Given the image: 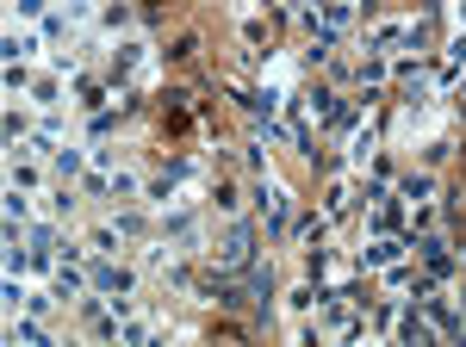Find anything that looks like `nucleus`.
Segmentation results:
<instances>
[{
  "label": "nucleus",
  "mask_w": 466,
  "mask_h": 347,
  "mask_svg": "<svg viewBox=\"0 0 466 347\" xmlns=\"http://www.w3.org/2000/svg\"><path fill=\"white\" fill-rule=\"evenodd\" d=\"M367 50H380V56H398V50H430V19H380V25H367Z\"/></svg>",
  "instance_id": "obj_1"
},
{
  "label": "nucleus",
  "mask_w": 466,
  "mask_h": 347,
  "mask_svg": "<svg viewBox=\"0 0 466 347\" xmlns=\"http://www.w3.org/2000/svg\"><path fill=\"white\" fill-rule=\"evenodd\" d=\"M404 236H410V261H417V267H423L435 285L454 273V243H448L435 223H430V230H404Z\"/></svg>",
  "instance_id": "obj_2"
},
{
  "label": "nucleus",
  "mask_w": 466,
  "mask_h": 347,
  "mask_svg": "<svg viewBox=\"0 0 466 347\" xmlns=\"http://www.w3.org/2000/svg\"><path fill=\"white\" fill-rule=\"evenodd\" d=\"M249 261H255V230H249V223H230L224 243L212 248V267H218V273H243Z\"/></svg>",
  "instance_id": "obj_3"
},
{
  "label": "nucleus",
  "mask_w": 466,
  "mask_h": 347,
  "mask_svg": "<svg viewBox=\"0 0 466 347\" xmlns=\"http://www.w3.org/2000/svg\"><path fill=\"white\" fill-rule=\"evenodd\" d=\"M404 254H410V236H404V230H380V236H367V248H360V267H367V273H386Z\"/></svg>",
  "instance_id": "obj_4"
},
{
  "label": "nucleus",
  "mask_w": 466,
  "mask_h": 347,
  "mask_svg": "<svg viewBox=\"0 0 466 347\" xmlns=\"http://www.w3.org/2000/svg\"><path fill=\"white\" fill-rule=\"evenodd\" d=\"M255 211H261V223H268V230H287V223H292V199H287V186H280L274 174H261V180H255Z\"/></svg>",
  "instance_id": "obj_5"
},
{
  "label": "nucleus",
  "mask_w": 466,
  "mask_h": 347,
  "mask_svg": "<svg viewBox=\"0 0 466 347\" xmlns=\"http://www.w3.org/2000/svg\"><path fill=\"white\" fill-rule=\"evenodd\" d=\"M392 335H398L404 347H435V342H441V329L430 322V311H423V304H410V298H404V311H398Z\"/></svg>",
  "instance_id": "obj_6"
},
{
  "label": "nucleus",
  "mask_w": 466,
  "mask_h": 347,
  "mask_svg": "<svg viewBox=\"0 0 466 347\" xmlns=\"http://www.w3.org/2000/svg\"><path fill=\"white\" fill-rule=\"evenodd\" d=\"M423 311H430V322L441 329V342H461V335H466V316L454 311V298H435V292H430V298H423Z\"/></svg>",
  "instance_id": "obj_7"
},
{
  "label": "nucleus",
  "mask_w": 466,
  "mask_h": 347,
  "mask_svg": "<svg viewBox=\"0 0 466 347\" xmlns=\"http://www.w3.org/2000/svg\"><path fill=\"white\" fill-rule=\"evenodd\" d=\"M355 81H360V94L373 100V87H386V81H392V56H380V50H367V56L355 63Z\"/></svg>",
  "instance_id": "obj_8"
},
{
  "label": "nucleus",
  "mask_w": 466,
  "mask_h": 347,
  "mask_svg": "<svg viewBox=\"0 0 466 347\" xmlns=\"http://www.w3.org/2000/svg\"><path fill=\"white\" fill-rule=\"evenodd\" d=\"M87 279H94V292H106V298H125V292H131V267H112V261H94Z\"/></svg>",
  "instance_id": "obj_9"
},
{
  "label": "nucleus",
  "mask_w": 466,
  "mask_h": 347,
  "mask_svg": "<svg viewBox=\"0 0 466 347\" xmlns=\"http://www.w3.org/2000/svg\"><path fill=\"white\" fill-rule=\"evenodd\" d=\"M373 143H380V124H373V118H360L355 131H349V162H355V168L373 162Z\"/></svg>",
  "instance_id": "obj_10"
},
{
  "label": "nucleus",
  "mask_w": 466,
  "mask_h": 347,
  "mask_svg": "<svg viewBox=\"0 0 466 347\" xmlns=\"http://www.w3.org/2000/svg\"><path fill=\"white\" fill-rule=\"evenodd\" d=\"M360 199H355V180H329V193H323V217L336 223V217H349Z\"/></svg>",
  "instance_id": "obj_11"
},
{
  "label": "nucleus",
  "mask_w": 466,
  "mask_h": 347,
  "mask_svg": "<svg viewBox=\"0 0 466 347\" xmlns=\"http://www.w3.org/2000/svg\"><path fill=\"white\" fill-rule=\"evenodd\" d=\"M398 199H404V205H430L435 199V174H404V180H398Z\"/></svg>",
  "instance_id": "obj_12"
},
{
  "label": "nucleus",
  "mask_w": 466,
  "mask_h": 347,
  "mask_svg": "<svg viewBox=\"0 0 466 347\" xmlns=\"http://www.w3.org/2000/svg\"><path fill=\"white\" fill-rule=\"evenodd\" d=\"M75 94H81V105H87V118H94V112H106V105H112V87H106V81H87V74L75 81Z\"/></svg>",
  "instance_id": "obj_13"
},
{
  "label": "nucleus",
  "mask_w": 466,
  "mask_h": 347,
  "mask_svg": "<svg viewBox=\"0 0 466 347\" xmlns=\"http://www.w3.org/2000/svg\"><path fill=\"white\" fill-rule=\"evenodd\" d=\"M323 230H329V217H323V211H318V217H299V223H292V243H299V248H318Z\"/></svg>",
  "instance_id": "obj_14"
},
{
  "label": "nucleus",
  "mask_w": 466,
  "mask_h": 347,
  "mask_svg": "<svg viewBox=\"0 0 466 347\" xmlns=\"http://www.w3.org/2000/svg\"><path fill=\"white\" fill-rule=\"evenodd\" d=\"M137 63H144V44H118V50H112V81H125Z\"/></svg>",
  "instance_id": "obj_15"
},
{
  "label": "nucleus",
  "mask_w": 466,
  "mask_h": 347,
  "mask_svg": "<svg viewBox=\"0 0 466 347\" xmlns=\"http://www.w3.org/2000/svg\"><path fill=\"white\" fill-rule=\"evenodd\" d=\"M6 335H13V342H32V347H44V342H50V335H44V322H37V311H32V316H19V322H13Z\"/></svg>",
  "instance_id": "obj_16"
},
{
  "label": "nucleus",
  "mask_w": 466,
  "mask_h": 347,
  "mask_svg": "<svg viewBox=\"0 0 466 347\" xmlns=\"http://www.w3.org/2000/svg\"><path fill=\"white\" fill-rule=\"evenodd\" d=\"M50 168L63 174V180H75V174L87 168V155H81V149H69V143H63V149H56V155H50Z\"/></svg>",
  "instance_id": "obj_17"
},
{
  "label": "nucleus",
  "mask_w": 466,
  "mask_h": 347,
  "mask_svg": "<svg viewBox=\"0 0 466 347\" xmlns=\"http://www.w3.org/2000/svg\"><path fill=\"white\" fill-rule=\"evenodd\" d=\"M6 223H32V199H25L19 186L6 193Z\"/></svg>",
  "instance_id": "obj_18"
},
{
  "label": "nucleus",
  "mask_w": 466,
  "mask_h": 347,
  "mask_svg": "<svg viewBox=\"0 0 466 347\" xmlns=\"http://www.w3.org/2000/svg\"><path fill=\"white\" fill-rule=\"evenodd\" d=\"M106 193H112V205H118V199H131V193H137V174H125V168H118Z\"/></svg>",
  "instance_id": "obj_19"
},
{
  "label": "nucleus",
  "mask_w": 466,
  "mask_h": 347,
  "mask_svg": "<svg viewBox=\"0 0 466 347\" xmlns=\"http://www.w3.org/2000/svg\"><path fill=\"white\" fill-rule=\"evenodd\" d=\"M87 248H94V254H112V248H118V223H106V230H94V243H87Z\"/></svg>",
  "instance_id": "obj_20"
},
{
  "label": "nucleus",
  "mask_w": 466,
  "mask_h": 347,
  "mask_svg": "<svg viewBox=\"0 0 466 347\" xmlns=\"http://www.w3.org/2000/svg\"><path fill=\"white\" fill-rule=\"evenodd\" d=\"M112 223H118V236H137V230H144V217H137V211H118Z\"/></svg>",
  "instance_id": "obj_21"
},
{
  "label": "nucleus",
  "mask_w": 466,
  "mask_h": 347,
  "mask_svg": "<svg viewBox=\"0 0 466 347\" xmlns=\"http://www.w3.org/2000/svg\"><path fill=\"white\" fill-rule=\"evenodd\" d=\"M19 13H25V19H37V13H44V0H19Z\"/></svg>",
  "instance_id": "obj_22"
}]
</instances>
